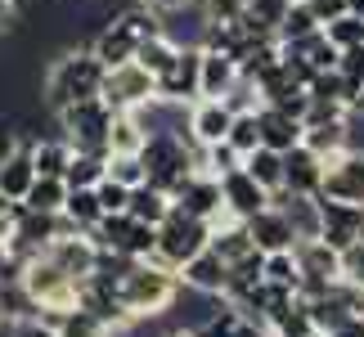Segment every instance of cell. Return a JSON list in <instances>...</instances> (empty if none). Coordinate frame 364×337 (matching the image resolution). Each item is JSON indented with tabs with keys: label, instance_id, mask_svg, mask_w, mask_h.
<instances>
[{
	"label": "cell",
	"instance_id": "44",
	"mask_svg": "<svg viewBox=\"0 0 364 337\" xmlns=\"http://www.w3.org/2000/svg\"><path fill=\"white\" fill-rule=\"evenodd\" d=\"M252 0H203V9L212 14V23H230V18H243Z\"/></svg>",
	"mask_w": 364,
	"mask_h": 337
},
{
	"label": "cell",
	"instance_id": "9",
	"mask_svg": "<svg viewBox=\"0 0 364 337\" xmlns=\"http://www.w3.org/2000/svg\"><path fill=\"white\" fill-rule=\"evenodd\" d=\"M158 100L185 104V108L203 100V46L176 50V59L158 73Z\"/></svg>",
	"mask_w": 364,
	"mask_h": 337
},
{
	"label": "cell",
	"instance_id": "22",
	"mask_svg": "<svg viewBox=\"0 0 364 337\" xmlns=\"http://www.w3.org/2000/svg\"><path fill=\"white\" fill-rule=\"evenodd\" d=\"M239 77H243V68L234 54L203 46V100H225Z\"/></svg>",
	"mask_w": 364,
	"mask_h": 337
},
{
	"label": "cell",
	"instance_id": "36",
	"mask_svg": "<svg viewBox=\"0 0 364 337\" xmlns=\"http://www.w3.org/2000/svg\"><path fill=\"white\" fill-rule=\"evenodd\" d=\"M265 279H270L274 288L301 292V270H297V257H292V252H270V257H265Z\"/></svg>",
	"mask_w": 364,
	"mask_h": 337
},
{
	"label": "cell",
	"instance_id": "11",
	"mask_svg": "<svg viewBox=\"0 0 364 337\" xmlns=\"http://www.w3.org/2000/svg\"><path fill=\"white\" fill-rule=\"evenodd\" d=\"M319 198L364 207V153L360 149H346L324 162V189H319Z\"/></svg>",
	"mask_w": 364,
	"mask_h": 337
},
{
	"label": "cell",
	"instance_id": "47",
	"mask_svg": "<svg viewBox=\"0 0 364 337\" xmlns=\"http://www.w3.org/2000/svg\"><path fill=\"white\" fill-rule=\"evenodd\" d=\"M351 149H360V153H364V108H355V112H351Z\"/></svg>",
	"mask_w": 364,
	"mask_h": 337
},
{
	"label": "cell",
	"instance_id": "46",
	"mask_svg": "<svg viewBox=\"0 0 364 337\" xmlns=\"http://www.w3.org/2000/svg\"><path fill=\"white\" fill-rule=\"evenodd\" d=\"M14 23H18V0H0V32H9Z\"/></svg>",
	"mask_w": 364,
	"mask_h": 337
},
{
	"label": "cell",
	"instance_id": "51",
	"mask_svg": "<svg viewBox=\"0 0 364 337\" xmlns=\"http://www.w3.org/2000/svg\"><path fill=\"white\" fill-rule=\"evenodd\" d=\"M355 108H364V95H360V104H355ZM355 108H351V112H355Z\"/></svg>",
	"mask_w": 364,
	"mask_h": 337
},
{
	"label": "cell",
	"instance_id": "26",
	"mask_svg": "<svg viewBox=\"0 0 364 337\" xmlns=\"http://www.w3.org/2000/svg\"><path fill=\"white\" fill-rule=\"evenodd\" d=\"M171 207H176V198L162 185H139V189H131V207H126V212L135 220H144V225H162L171 216Z\"/></svg>",
	"mask_w": 364,
	"mask_h": 337
},
{
	"label": "cell",
	"instance_id": "4",
	"mask_svg": "<svg viewBox=\"0 0 364 337\" xmlns=\"http://www.w3.org/2000/svg\"><path fill=\"white\" fill-rule=\"evenodd\" d=\"M207 243H212V225L189 216V212H180V207H171V216L158 225V247H153L144 261L180 274V265H185L189 257H198Z\"/></svg>",
	"mask_w": 364,
	"mask_h": 337
},
{
	"label": "cell",
	"instance_id": "38",
	"mask_svg": "<svg viewBox=\"0 0 364 337\" xmlns=\"http://www.w3.org/2000/svg\"><path fill=\"white\" fill-rule=\"evenodd\" d=\"M0 337H59L46 315H0Z\"/></svg>",
	"mask_w": 364,
	"mask_h": 337
},
{
	"label": "cell",
	"instance_id": "49",
	"mask_svg": "<svg viewBox=\"0 0 364 337\" xmlns=\"http://www.w3.org/2000/svg\"><path fill=\"white\" fill-rule=\"evenodd\" d=\"M162 337H198V328H189V324H185V328H171V333H162Z\"/></svg>",
	"mask_w": 364,
	"mask_h": 337
},
{
	"label": "cell",
	"instance_id": "15",
	"mask_svg": "<svg viewBox=\"0 0 364 337\" xmlns=\"http://www.w3.org/2000/svg\"><path fill=\"white\" fill-rule=\"evenodd\" d=\"M220 198H225V212H230V216L247 220V216H257L261 207H270L274 193L265 189V185H257V180L247 176V166H239V171L220 176Z\"/></svg>",
	"mask_w": 364,
	"mask_h": 337
},
{
	"label": "cell",
	"instance_id": "29",
	"mask_svg": "<svg viewBox=\"0 0 364 337\" xmlns=\"http://www.w3.org/2000/svg\"><path fill=\"white\" fill-rule=\"evenodd\" d=\"M243 166H247V176L257 180V185H265L270 193H284V153L279 149H257V153H247L243 158Z\"/></svg>",
	"mask_w": 364,
	"mask_h": 337
},
{
	"label": "cell",
	"instance_id": "17",
	"mask_svg": "<svg viewBox=\"0 0 364 337\" xmlns=\"http://www.w3.org/2000/svg\"><path fill=\"white\" fill-rule=\"evenodd\" d=\"M180 284L189 292H207V297H225L230 288V261H220L212 247H203L198 257H189L180 265Z\"/></svg>",
	"mask_w": 364,
	"mask_h": 337
},
{
	"label": "cell",
	"instance_id": "23",
	"mask_svg": "<svg viewBox=\"0 0 364 337\" xmlns=\"http://www.w3.org/2000/svg\"><path fill=\"white\" fill-rule=\"evenodd\" d=\"M274 203L284 207V216L292 225L297 238H319V225H324V212H319V193H274Z\"/></svg>",
	"mask_w": 364,
	"mask_h": 337
},
{
	"label": "cell",
	"instance_id": "25",
	"mask_svg": "<svg viewBox=\"0 0 364 337\" xmlns=\"http://www.w3.org/2000/svg\"><path fill=\"white\" fill-rule=\"evenodd\" d=\"M46 319L54 324L59 337H108V333H113L100 315L90 311V306H81V301L73 306V311H59V315H46Z\"/></svg>",
	"mask_w": 364,
	"mask_h": 337
},
{
	"label": "cell",
	"instance_id": "50",
	"mask_svg": "<svg viewBox=\"0 0 364 337\" xmlns=\"http://www.w3.org/2000/svg\"><path fill=\"white\" fill-rule=\"evenodd\" d=\"M351 14H360V18H364V0H351Z\"/></svg>",
	"mask_w": 364,
	"mask_h": 337
},
{
	"label": "cell",
	"instance_id": "3",
	"mask_svg": "<svg viewBox=\"0 0 364 337\" xmlns=\"http://www.w3.org/2000/svg\"><path fill=\"white\" fill-rule=\"evenodd\" d=\"M18 284L27 292V301L36 306V315H59V311H73V306L81 301V284L68 270H59L46 252L23 265V279H18Z\"/></svg>",
	"mask_w": 364,
	"mask_h": 337
},
{
	"label": "cell",
	"instance_id": "16",
	"mask_svg": "<svg viewBox=\"0 0 364 337\" xmlns=\"http://www.w3.org/2000/svg\"><path fill=\"white\" fill-rule=\"evenodd\" d=\"M319 212H324V225H319V238H324V243H333L338 252L360 243V225H364V207L360 203L319 198Z\"/></svg>",
	"mask_w": 364,
	"mask_h": 337
},
{
	"label": "cell",
	"instance_id": "39",
	"mask_svg": "<svg viewBox=\"0 0 364 337\" xmlns=\"http://www.w3.org/2000/svg\"><path fill=\"white\" fill-rule=\"evenodd\" d=\"M225 144H234V149L243 153V158L261 149V117H257V112H239V117H234L230 135H225Z\"/></svg>",
	"mask_w": 364,
	"mask_h": 337
},
{
	"label": "cell",
	"instance_id": "31",
	"mask_svg": "<svg viewBox=\"0 0 364 337\" xmlns=\"http://www.w3.org/2000/svg\"><path fill=\"white\" fill-rule=\"evenodd\" d=\"M63 216L73 220V230L90 234L95 225L104 220V207H100V193L95 189H68V203H63Z\"/></svg>",
	"mask_w": 364,
	"mask_h": 337
},
{
	"label": "cell",
	"instance_id": "18",
	"mask_svg": "<svg viewBox=\"0 0 364 337\" xmlns=\"http://www.w3.org/2000/svg\"><path fill=\"white\" fill-rule=\"evenodd\" d=\"M243 225H247V238L257 243V252H265V257H270V252H292V243H297V234H292V225H288L279 203L261 207V212L247 216Z\"/></svg>",
	"mask_w": 364,
	"mask_h": 337
},
{
	"label": "cell",
	"instance_id": "37",
	"mask_svg": "<svg viewBox=\"0 0 364 337\" xmlns=\"http://www.w3.org/2000/svg\"><path fill=\"white\" fill-rule=\"evenodd\" d=\"M176 50H180V46H176V41H171V36H166V32H158V36H149V41H144V46H139V54H135V63H144V68H149V73H153V77H158V73H162V68H166V63H171V59H176Z\"/></svg>",
	"mask_w": 364,
	"mask_h": 337
},
{
	"label": "cell",
	"instance_id": "21",
	"mask_svg": "<svg viewBox=\"0 0 364 337\" xmlns=\"http://www.w3.org/2000/svg\"><path fill=\"white\" fill-rule=\"evenodd\" d=\"M257 117H261V144H265V149L288 153V149H297V144H301V131H306V122H301V117H292V112L274 108V104H261V108H257Z\"/></svg>",
	"mask_w": 364,
	"mask_h": 337
},
{
	"label": "cell",
	"instance_id": "7",
	"mask_svg": "<svg viewBox=\"0 0 364 337\" xmlns=\"http://www.w3.org/2000/svg\"><path fill=\"white\" fill-rule=\"evenodd\" d=\"M90 238L100 243L104 257H126V261H144L153 247H158V225H144L135 220L131 212H117V216H104L100 225L90 230Z\"/></svg>",
	"mask_w": 364,
	"mask_h": 337
},
{
	"label": "cell",
	"instance_id": "48",
	"mask_svg": "<svg viewBox=\"0 0 364 337\" xmlns=\"http://www.w3.org/2000/svg\"><path fill=\"white\" fill-rule=\"evenodd\" d=\"M153 9H180V5H193V0H144Z\"/></svg>",
	"mask_w": 364,
	"mask_h": 337
},
{
	"label": "cell",
	"instance_id": "13",
	"mask_svg": "<svg viewBox=\"0 0 364 337\" xmlns=\"http://www.w3.org/2000/svg\"><path fill=\"white\" fill-rule=\"evenodd\" d=\"M32 185H36V139L18 131L14 149L0 158V193L14 198V203H23Z\"/></svg>",
	"mask_w": 364,
	"mask_h": 337
},
{
	"label": "cell",
	"instance_id": "6",
	"mask_svg": "<svg viewBox=\"0 0 364 337\" xmlns=\"http://www.w3.org/2000/svg\"><path fill=\"white\" fill-rule=\"evenodd\" d=\"M54 117H59V135L73 149L104 153V158H108V135H113V117H117V112L104 104V95H100V100H81L73 108L54 112Z\"/></svg>",
	"mask_w": 364,
	"mask_h": 337
},
{
	"label": "cell",
	"instance_id": "43",
	"mask_svg": "<svg viewBox=\"0 0 364 337\" xmlns=\"http://www.w3.org/2000/svg\"><path fill=\"white\" fill-rule=\"evenodd\" d=\"M306 9L315 14V23H319V27H328L333 18L351 14V0H306Z\"/></svg>",
	"mask_w": 364,
	"mask_h": 337
},
{
	"label": "cell",
	"instance_id": "14",
	"mask_svg": "<svg viewBox=\"0 0 364 337\" xmlns=\"http://www.w3.org/2000/svg\"><path fill=\"white\" fill-rule=\"evenodd\" d=\"M171 198H176L180 212L198 216V220H207V225H212V216L225 207V198H220V180L207 176V171H189V176L171 189Z\"/></svg>",
	"mask_w": 364,
	"mask_h": 337
},
{
	"label": "cell",
	"instance_id": "41",
	"mask_svg": "<svg viewBox=\"0 0 364 337\" xmlns=\"http://www.w3.org/2000/svg\"><path fill=\"white\" fill-rule=\"evenodd\" d=\"M95 193H100V207H104V216H117V212H126V207H131V189H126V185H117L113 176H104L100 185H95Z\"/></svg>",
	"mask_w": 364,
	"mask_h": 337
},
{
	"label": "cell",
	"instance_id": "28",
	"mask_svg": "<svg viewBox=\"0 0 364 337\" xmlns=\"http://www.w3.org/2000/svg\"><path fill=\"white\" fill-rule=\"evenodd\" d=\"M207 247H212L220 261H230V265H239V261H247L252 252H257V243L247 238V225L243 220L225 225V230H212V243H207Z\"/></svg>",
	"mask_w": 364,
	"mask_h": 337
},
{
	"label": "cell",
	"instance_id": "12",
	"mask_svg": "<svg viewBox=\"0 0 364 337\" xmlns=\"http://www.w3.org/2000/svg\"><path fill=\"white\" fill-rule=\"evenodd\" d=\"M46 257L59 265V270H68L77 279V284H86V279L100 270V261H104V252H100V243H95L90 234H81V230H73V234H63V238H54V243L46 247Z\"/></svg>",
	"mask_w": 364,
	"mask_h": 337
},
{
	"label": "cell",
	"instance_id": "27",
	"mask_svg": "<svg viewBox=\"0 0 364 337\" xmlns=\"http://www.w3.org/2000/svg\"><path fill=\"white\" fill-rule=\"evenodd\" d=\"M288 9H292V0H252L239 23L247 27L252 36H279V27H284Z\"/></svg>",
	"mask_w": 364,
	"mask_h": 337
},
{
	"label": "cell",
	"instance_id": "42",
	"mask_svg": "<svg viewBox=\"0 0 364 337\" xmlns=\"http://www.w3.org/2000/svg\"><path fill=\"white\" fill-rule=\"evenodd\" d=\"M342 279H346L351 288L364 292V243H355V247L342 252Z\"/></svg>",
	"mask_w": 364,
	"mask_h": 337
},
{
	"label": "cell",
	"instance_id": "30",
	"mask_svg": "<svg viewBox=\"0 0 364 337\" xmlns=\"http://www.w3.org/2000/svg\"><path fill=\"white\" fill-rule=\"evenodd\" d=\"M149 144V126L139 112H117L113 117V135H108V153H139Z\"/></svg>",
	"mask_w": 364,
	"mask_h": 337
},
{
	"label": "cell",
	"instance_id": "34",
	"mask_svg": "<svg viewBox=\"0 0 364 337\" xmlns=\"http://www.w3.org/2000/svg\"><path fill=\"white\" fill-rule=\"evenodd\" d=\"M73 162V144L63 135L54 139H36V176H63Z\"/></svg>",
	"mask_w": 364,
	"mask_h": 337
},
{
	"label": "cell",
	"instance_id": "35",
	"mask_svg": "<svg viewBox=\"0 0 364 337\" xmlns=\"http://www.w3.org/2000/svg\"><path fill=\"white\" fill-rule=\"evenodd\" d=\"M108 176H113L117 185H126V189L149 185V166H144L139 153H108Z\"/></svg>",
	"mask_w": 364,
	"mask_h": 337
},
{
	"label": "cell",
	"instance_id": "20",
	"mask_svg": "<svg viewBox=\"0 0 364 337\" xmlns=\"http://www.w3.org/2000/svg\"><path fill=\"white\" fill-rule=\"evenodd\" d=\"M284 189L288 193H319L324 189V158H315L306 144L284 153Z\"/></svg>",
	"mask_w": 364,
	"mask_h": 337
},
{
	"label": "cell",
	"instance_id": "24",
	"mask_svg": "<svg viewBox=\"0 0 364 337\" xmlns=\"http://www.w3.org/2000/svg\"><path fill=\"white\" fill-rule=\"evenodd\" d=\"M198 337H270V328H261L257 319H247L239 306L220 301L216 311L198 324Z\"/></svg>",
	"mask_w": 364,
	"mask_h": 337
},
{
	"label": "cell",
	"instance_id": "5",
	"mask_svg": "<svg viewBox=\"0 0 364 337\" xmlns=\"http://www.w3.org/2000/svg\"><path fill=\"white\" fill-rule=\"evenodd\" d=\"M193 139L180 135V131H153L149 144L139 149V158H144L149 166V185H162L166 193H171L180 180H185L193 171Z\"/></svg>",
	"mask_w": 364,
	"mask_h": 337
},
{
	"label": "cell",
	"instance_id": "40",
	"mask_svg": "<svg viewBox=\"0 0 364 337\" xmlns=\"http://www.w3.org/2000/svg\"><path fill=\"white\" fill-rule=\"evenodd\" d=\"M311 32H319L315 14L306 9V0H292V9H288V18H284V27H279L274 41H297V36H311Z\"/></svg>",
	"mask_w": 364,
	"mask_h": 337
},
{
	"label": "cell",
	"instance_id": "10",
	"mask_svg": "<svg viewBox=\"0 0 364 337\" xmlns=\"http://www.w3.org/2000/svg\"><path fill=\"white\" fill-rule=\"evenodd\" d=\"M292 257H297V270H301L297 297H311V292L342 279V252L333 243H324V238H297V243H292Z\"/></svg>",
	"mask_w": 364,
	"mask_h": 337
},
{
	"label": "cell",
	"instance_id": "32",
	"mask_svg": "<svg viewBox=\"0 0 364 337\" xmlns=\"http://www.w3.org/2000/svg\"><path fill=\"white\" fill-rule=\"evenodd\" d=\"M104 176H108V158H104V153H81V149H73V162H68V171H63L68 189H95Z\"/></svg>",
	"mask_w": 364,
	"mask_h": 337
},
{
	"label": "cell",
	"instance_id": "2",
	"mask_svg": "<svg viewBox=\"0 0 364 337\" xmlns=\"http://www.w3.org/2000/svg\"><path fill=\"white\" fill-rule=\"evenodd\" d=\"M158 32H162V9H153V5L139 0V5L122 9V14H108V23L90 41V50L104 59V68H117V63H131L139 54V46Z\"/></svg>",
	"mask_w": 364,
	"mask_h": 337
},
{
	"label": "cell",
	"instance_id": "45",
	"mask_svg": "<svg viewBox=\"0 0 364 337\" xmlns=\"http://www.w3.org/2000/svg\"><path fill=\"white\" fill-rule=\"evenodd\" d=\"M328 337H364V315H351L346 324H338Z\"/></svg>",
	"mask_w": 364,
	"mask_h": 337
},
{
	"label": "cell",
	"instance_id": "8",
	"mask_svg": "<svg viewBox=\"0 0 364 337\" xmlns=\"http://www.w3.org/2000/svg\"><path fill=\"white\" fill-rule=\"evenodd\" d=\"M158 100V77L144 63H117L104 73V104L113 112H139Z\"/></svg>",
	"mask_w": 364,
	"mask_h": 337
},
{
	"label": "cell",
	"instance_id": "1",
	"mask_svg": "<svg viewBox=\"0 0 364 337\" xmlns=\"http://www.w3.org/2000/svg\"><path fill=\"white\" fill-rule=\"evenodd\" d=\"M104 59L95 54L90 46L86 50H68L54 59V68L46 73V86H41V100H46V108L63 112L73 108L81 100H100L104 95Z\"/></svg>",
	"mask_w": 364,
	"mask_h": 337
},
{
	"label": "cell",
	"instance_id": "19",
	"mask_svg": "<svg viewBox=\"0 0 364 337\" xmlns=\"http://www.w3.org/2000/svg\"><path fill=\"white\" fill-rule=\"evenodd\" d=\"M234 117H239V112H234L225 100H198V104H189V139L193 144H220V139L230 135V126H234Z\"/></svg>",
	"mask_w": 364,
	"mask_h": 337
},
{
	"label": "cell",
	"instance_id": "33",
	"mask_svg": "<svg viewBox=\"0 0 364 337\" xmlns=\"http://www.w3.org/2000/svg\"><path fill=\"white\" fill-rule=\"evenodd\" d=\"M68 203V180L63 176H36V185L27 189L23 207H32V212H63Z\"/></svg>",
	"mask_w": 364,
	"mask_h": 337
},
{
	"label": "cell",
	"instance_id": "52",
	"mask_svg": "<svg viewBox=\"0 0 364 337\" xmlns=\"http://www.w3.org/2000/svg\"><path fill=\"white\" fill-rule=\"evenodd\" d=\"M360 315H364V301H360Z\"/></svg>",
	"mask_w": 364,
	"mask_h": 337
}]
</instances>
